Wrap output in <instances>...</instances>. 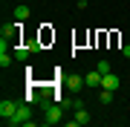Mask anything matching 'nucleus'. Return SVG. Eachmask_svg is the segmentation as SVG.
<instances>
[{"mask_svg":"<svg viewBox=\"0 0 130 127\" xmlns=\"http://www.w3.org/2000/svg\"><path fill=\"white\" fill-rule=\"evenodd\" d=\"M6 124L9 127H38V124H32V110H29V104H23V101L18 104V110H14L12 118H6Z\"/></svg>","mask_w":130,"mask_h":127,"instance_id":"f257e3e1","label":"nucleus"},{"mask_svg":"<svg viewBox=\"0 0 130 127\" xmlns=\"http://www.w3.org/2000/svg\"><path fill=\"white\" fill-rule=\"evenodd\" d=\"M64 113H67L64 104H49V101H43V118H46V124H61V121H64Z\"/></svg>","mask_w":130,"mask_h":127,"instance_id":"f03ea898","label":"nucleus"},{"mask_svg":"<svg viewBox=\"0 0 130 127\" xmlns=\"http://www.w3.org/2000/svg\"><path fill=\"white\" fill-rule=\"evenodd\" d=\"M84 124H90V110H87V107H78L75 116H72L64 127H84Z\"/></svg>","mask_w":130,"mask_h":127,"instance_id":"7ed1b4c3","label":"nucleus"},{"mask_svg":"<svg viewBox=\"0 0 130 127\" xmlns=\"http://www.w3.org/2000/svg\"><path fill=\"white\" fill-rule=\"evenodd\" d=\"M18 104H20V101H12V98H3V101H0V116H3V121L14 116V110H18Z\"/></svg>","mask_w":130,"mask_h":127,"instance_id":"20e7f679","label":"nucleus"},{"mask_svg":"<svg viewBox=\"0 0 130 127\" xmlns=\"http://www.w3.org/2000/svg\"><path fill=\"white\" fill-rule=\"evenodd\" d=\"M101 72H98V69H93V72H87V75H84V84H87V87H93V89H101Z\"/></svg>","mask_w":130,"mask_h":127,"instance_id":"39448f33","label":"nucleus"},{"mask_svg":"<svg viewBox=\"0 0 130 127\" xmlns=\"http://www.w3.org/2000/svg\"><path fill=\"white\" fill-rule=\"evenodd\" d=\"M64 84H67V89H75V93H78L81 87H87V84H84V75H75V72L64 78Z\"/></svg>","mask_w":130,"mask_h":127,"instance_id":"423d86ee","label":"nucleus"},{"mask_svg":"<svg viewBox=\"0 0 130 127\" xmlns=\"http://www.w3.org/2000/svg\"><path fill=\"white\" fill-rule=\"evenodd\" d=\"M101 87H107V89H113V93H116V89L121 87V78H119V75H113V72H107V75L101 78Z\"/></svg>","mask_w":130,"mask_h":127,"instance_id":"0eeeda50","label":"nucleus"},{"mask_svg":"<svg viewBox=\"0 0 130 127\" xmlns=\"http://www.w3.org/2000/svg\"><path fill=\"white\" fill-rule=\"evenodd\" d=\"M29 20V6H14V23Z\"/></svg>","mask_w":130,"mask_h":127,"instance_id":"6e6552de","label":"nucleus"},{"mask_svg":"<svg viewBox=\"0 0 130 127\" xmlns=\"http://www.w3.org/2000/svg\"><path fill=\"white\" fill-rule=\"evenodd\" d=\"M12 61H14V55H12L9 49H6V52H0V66H3V69H6V66H12Z\"/></svg>","mask_w":130,"mask_h":127,"instance_id":"1a4fd4ad","label":"nucleus"},{"mask_svg":"<svg viewBox=\"0 0 130 127\" xmlns=\"http://www.w3.org/2000/svg\"><path fill=\"white\" fill-rule=\"evenodd\" d=\"M98 101H101V104H110V101H113V89L101 87V93H98Z\"/></svg>","mask_w":130,"mask_h":127,"instance_id":"9d476101","label":"nucleus"},{"mask_svg":"<svg viewBox=\"0 0 130 127\" xmlns=\"http://www.w3.org/2000/svg\"><path fill=\"white\" fill-rule=\"evenodd\" d=\"M98 72H101V75H107V72H110V61H98V66H95Z\"/></svg>","mask_w":130,"mask_h":127,"instance_id":"9b49d317","label":"nucleus"},{"mask_svg":"<svg viewBox=\"0 0 130 127\" xmlns=\"http://www.w3.org/2000/svg\"><path fill=\"white\" fill-rule=\"evenodd\" d=\"M121 58H130V43H127V46H121Z\"/></svg>","mask_w":130,"mask_h":127,"instance_id":"f8f14e48","label":"nucleus"}]
</instances>
